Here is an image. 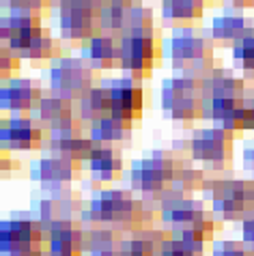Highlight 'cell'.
<instances>
[{
	"label": "cell",
	"instance_id": "6da1fadb",
	"mask_svg": "<svg viewBox=\"0 0 254 256\" xmlns=\"http://www.w3.org/2000/svg\"><path fill=\"white\" fill-rule=\"evenodd\" d=\"M214 41L194 28H177L170 37L172 69L183 78L202 82L214 74Z\"/></svg>",
	"mask_w": 254,
	"mask_h": 256
},
{
	"label": "cell",
	"instance_id": "7a4b0ae2",
	"mask_svg": "<svg viewBox=\"0 0 254 256\" xmlns=\"http://www.w3.org/2000/svg\"><path fill=\"white\" fill-rule=\"evenodd\" d=\"M121 44V62L118 67L130 78L151 76V71L162 60V37L155 28H140V30H127L118 37Z\"/></svg>",
	"mask_w": 254,
	"mask_h": 256
},
{
	"label": "cell",
	"instance_id": "3957f363",
	"mask_svg": "<svg viewBox=\"0 0 254 256\" xmlns=\"http://www.w3.org/2000/svg\"><path fill=\"white\" fill-rule=\"evenodd\" d=\"M162 108H164L168 118L179 120V123H194V120L202 118V84L183 76H174L166 80L162 86Z\"/></svg>",
	"mask_w": 254,
	"mask_h": 256
},
{
	"label": "cell",
	"instance_id": "277c9868",
	"mask_svg": "<svg viewBox=\"0 0 254 256\" xmlns=\"http://www.w3.org/2000/svg\"><path fill=\"white\" fill-rule=\"evenodd\" d=\"M104 0H69L58 6V30L69 44L84 46L102 32Z\"/></svg>",
	"mask_w": 254,
	"mask_h": 256
},
{
	"label": "cell",
	"instance_id": "5b68a950",
	"mask_svg": "<svg viewBox=\"0 0 254 256\" xmlns=\"http://www.w3.org/2000/svg\"><path fill=\"white\" fill-rule=\"evenodd\" d=\"M179 172V164L172 153L168 151H153L149 158H140L132 164L130 183L132 190L142 194H158L164 192L168 183L174 181Z\"/></svg>",
	"mask_w": 254,
	"mask_h": 256
},
{
	"label": "cell",
	"instance_id": "8992f818",
	"mask_svg": "<svg viewBox=\"0 0 254 256\" xmlns=\"http://www.w3.org/2000/svg\"><path fill=\"white\" fill-rule=\"evenodd\" d=\"M95 86V69L86 65L84 58L74 56H60L50 67V88L52 93L80 99Z\"/></svg>",
	"mask_w": 254,
	"mask_h": 256
},
{
	"label": "cell",
	"instance_id": "52a82bcc",
	"mask_svg": "<svg viewBox=\"0 0 254 256\" xmlns=\"http://www.w3.org/2000/svg\"><path fill=\"white\" fill-rule=\"evenodd\" d=\"M140 218V204L127 194L118 190H102L90 200L88 209L84 211L86 222L100 224H125L130 226Z\"/></svg>",
	"mask_w": 254,
	"mask_h": 256
},
{
	"label": "cell",
	"instance_id": "ba28073f",
	"mask_svg": "<svg viewBox=\"0 0 254 256\" xmlns=\"http://www.w3.org/2000/svg\"><path fill=\"white\" fill-rule=\"evenodd\" d=\"M209 192L211 204H214V213L220 220H239L246 216L248 204L254 200V188L252 183L246 181H214Z\"/></svg>",
	"mask_w": 254,
	"mask_h": 256
},
{
	"label": "cell",
	"instance_id": "9c48e42d",
	"mask_svg": "<svg viewBox=\"0 0 254 256\" xmlns=\"http://www.w3.org/2000/svg\"><path fill=\"white\" fill-rule=\"evenodd\" d=\"M190 153L196 162L211 168H224L232 160V134L222 127H207L194 134L190 142Z\"/></svg>",
	"mask_w": 254,
	"mask_h": 256
},
{
	"label": "cell",
	"instance_id": "30bf717a",
	"mask_svg": "<svg viewBox=\"0 0 254 256\" xmlns=\"http://www.w3.org/2000/svg\"><path fill=\"white\" fill-rule=\"evenodd\" d=\"M110 90V116L125 123H134L142 116L144 110V88L138 84L136 78H118V80L104 82Z\"/></svg>",
	"mask_w": 254,
	"mask_h": 256
},
{
	"label": "cell",
	"instance_id": "8fae6325",
	"mask_svg": "<svg viewBox=\"0 0 254 256\" xmlns=\"http://www.w3.org/2000/svg\"><path fill=\"white\" fill-rule=\"evenodd\" d=\"M202 118L214 120L230 134L252 130V108L246 99H207Z\"/></svg>",
	"mask_w": 254,
	"mask_h": 256
},
{
	"label": "cell",
	"instance_id": "7c38bea8",
	"mask_svg": "<svg viewBox=\"0 0 254 256\" xmlns=\"http://www.w3.org/2000/svg\"><path fill=\"white\" fill-rule=\"evenodd\" d=\"M44 97L39 82L28 80V78H13L4 82L0 88V106L2 110H16V112H30L37 110V106Z\"/></svg>",
	"mask_w": 254,
	"mask_h": 256
},
{
	"label": "cell",
	"instance_id": "4fadbf2b",
	"mask_svg": "<svg viewBox=\"0 0 254 256\" xmlns=\"http://www.w3.org/2000/svg\"><path fill=\"white\" fill-rule=\"evenodd\" d=\"M254 34V22L239 13H226L211 22V41L216 48H230L235 50L244 39Z\"/></svg>",
	"mask_w": 254,
	"mask_h": 256
},
{
	"label": "cell",
	"instance_id": "5bb4252c",
	"mask_svg": "<svg viewBox=\"0 0 254 256\" xmlns=\"http://www.w3.org/2000/svg\"><path fill=\"white\" fill-rule=\"evenodd\" d=\"M41 244V224L30 220H6L0 226V248L2 254H11L24 248Z\"/></svg>",
	"mask_w": 254,
	"mask_h": 256
},
{
	"label": "cell",
	"instance_id": "9a60e30c",
	"mask_svg": "<svg viewBox=\"0 0 254 256\" xmlns=\"http://www.w3.org/2000/svg\"><path fill=\"white\" fill-rule=\"evenodd\" d=\"M0 140L2 146L16 148V151H34L44 142V132H41L39 123H34L30 118H11L2 125L0 132Z\"/></svg>",
	"mask_w": 254,
	"mask_h": 256
},
{
	"label": "cell",
	"instance_id": "2e32d148",
	"mask_svg": "<svg viewBox=\"0 0 254 256\" xmlns=\"http://www.w3.org/2000/svg\"><path fill=\"white\" fill-rule=\"evenodd\" d=\"M82 58L95 71H108V69L118 67V62H121V44H118V37L100 32L88 44L82 46Z\"/></svg>",
	"mask_w": 254,
	"mask_h": 256
},
{
	"label": "cell",
	"instance_id": "e0dca14e",
	"mask_svg": "<svg viewBox=\"0 0 254 256\" xmlns=\"http://www.w3.org/2000/svg\"><path fill=\"white\" fill-rule=\"evenodd\" d=\"M78 168H80L78 162L62 158L58 153H52L32 164V176L48 188H60L74 179Z\"/></svg>",
	"mask_w": 254,
	"mask_h": 256
},
{
	"label": "cell",
	"instance_id": "ac0fdd59",
	"mask_svg": "<svg viewBox=\"0 0 254 256\" xmlns=\"http://www.w3.org/2000/svg\"><path fill=\"white\" fill-rule=\"evenodd\" d=\"M162 218L164 222L172 224L174 228H183V226H192L196 222H202L204 209L198 200L186 196H170L162 200Z\"/></svg>",
	"mask_w": 254,
	"mask_h": 256
},
{
	"label": "cell",
	"instance_id": "d6986e66",
	"mask_svg": "<svg viewBox=\"0 0 254 256\" xmlns=\"http://www.w3.org/2000/svg\"><path fill=\"white\" fill-rule=\"evenodd\" d=\"M200 84L204 102L207 99H246V82L230 71L214 69V74H209Z\"/></svg>",
	"mask_w": 254,
	"mask_h": 256
},
{
	"label": "cell",
	"instance_id": "ffe728a7",
	"mask_svg": "<svg viewBox=\"0 0 254 256\" xmlns=\"http://www.w3.org/2000/svg\"><path fill=\"white\" fill-rule=\"evenodd\" d=\"M34 112H37L39 123L48 125V130H54V127H60V125L72 123V120L78 118L74 112V99L56 95V93L41 97V102Z\"/></svg>",
	"mask_w": 254,
	"mask_h": 256
},
{
	"label": "cell",
	"instance_id": "44dd1931",
	"mask_svg": "<svg viewBox=\"0 0 254 256\" xmlns=\"http://www.w3.org/2000/svg\"><path fill=\"white\" fill-rule=\"evenodd\" d=\"M88 170L97 181H114L123 172V158L116 148L97 144L88 155Z\"/></svg>",
	"mask_w": 254,
	"mask_h": 256
},
{
	"label": "cell",
	"instance_id": "7402d4cb",
	"mask_svg": "<svg viewBox=\"0 0 254 256\" xmlns=\"http://www.w3.org/2000/svg\"><path fill=\"white\" fill-rule=\"evenodd\" d=\"M204 13L202 0H162V20L177 28H192Z\"/></svg>",
	"mask_w": 254,
	"mask_h": 256
},
{
	"label": "cell",
	"instance_id": "603a6c76",
	"mask_svg": "<svg viewBox=\"0 0 254 256\" xmlns=\"http://www.w3.org/2000/svg\"><path fill=\"white\" fill-rule=\"evenodd\" d=\"M112 104H110V90L106 84L93 86L88 93H84L78 99V118L86 125H93L97 120L110 116Z\"/></svg>",
	"mask_w": 254,
	"mask_h": 256
},
{
	"label": "cell",
	"instance_id": "cb8c5ba5",
	"mask_svg": "<svg viewBox=\"0 0 254 256\" xmlns=\"http://www.w3.org/2000/svg\"><path fill=\"white\" fill-rule=\"evenodd\" d=\"M132 136V123H125V120H118L114 116H106L102 120L90 125L88 138L95 142V144H106L110 142H125Z\"/></svg>",
	"mask_w": 254,
	"mask_h": 256
},
{
	"label": "cell",
	"instance_id": "d4e9b609",
	"mask_svg": "<svg viewBox=\"0 0 254 256\" xmlns=\"http://www.w3.org/2000/svg\"><path fill=\"white\" fill-rule=\"evenodd\" d=\"M24 58H28L32 65H44V62H54L60 58V46H58V39L52 37V32L44 28L41 37L34 41V46L28 50Z\"/></svg>",
	"mask_w": 254,
	"mask_h": 256
},
{
	"label": "cell",
	"instance_id": "484cf974",
	"mask_svg": "<svg viewBox=\"0 0 254 256\" xmlns=\"http://www.w3.org/2000/svg\"><path fill=\"white\" fill-rule=\"evenodd\" d=\"M127 9H130V6L104 4L102 16H100L102 32L112 34V37H121V34H125L127 32Z\"/></svg>",
	"mask_w": 254,
	"mask_h": 256
},
{
	"label": "cell",
	"instance_id": "4316f807",
	"mask_svg": "<svg viewBox=\"0 0 254 256\" xmlns=\"http://www.w3.org/2000/svg\"><path fill=\"white\" fill-rule=\"evenodd\" d=\"M118 256H155V244L149 237H134L118 244Z\"/></svg>",
	"mask_w": 254,
	"mask_h": 256
},
{
	"label": "cell",
	"instance_id": "83f0119b",
	"mask_svg": "<svg viewBox=\"0 0 254 256\" xmlns=\"http://www.w3.org/2000/svg\"><path fill=\"white\" fill-rule=\"evenodd\" d=\"M232 58L246 74H250L254 80V34H250L248 39H244L235 50H232Z\"/></svg>",
	"mask_w": 254,
	"mask_h": 256
},
{
	"label": "cell",
	"instance_id": "f1b7e54d",
	"mask_svg": "<svg viewBox=\"0 0 254 256\" xmlns=\"http://www.w3.org/2000/svg\"><path fill=\"white\" fill-rule=\"evenodd\" d=\"M140 28H155L153 26V11L142 2L127 9V30H140Z\"/></svg>",
	"mask_w": 254,
	"mask_h": 256
},
{
	"label": "cell",
	"instance_id": "f546056e",
	"mask_svg": "<svg viewBox=\"0 0 254 256\" xmlns=\"http://www.w3.org/2000/svg\"><path fill=\"white\" fill-rule=\"evenodd\" d=\"M202 172L200 170H192V168H179L177 176H174L172 186H174V194H186V192L200 188L202 186Z\"/></svg>",
	"mask_w": 254,
	"mask_h": 256
},
{
	"label": "cell",
	"instance_id": "4dcf8cb0",
	"mask_svg": "<svg viewBox=\"0 0 254 256\" xmlns=\"http://www.w3.org/2000/svg\"><path fill=\"white\" fill-rule=\"evenodd\" d=\"M20 65H22V56H18L16 52H11L9 48L0 50V74H2V80L9 82L13 80V76L20 71Z\"/></svg>",
	"mask_w": 254,
	"mask_h": 256
},
{
	"label": "cell",
	"instance_id": "1f68e13d",
	"mask_svg": "<svg viewBox=\"0 0 254 256\" xmlns=\"http://www.w3.org/2000/svg\"><path fill=\"white\" fill-rule=\"evenodd\" d=\"M211 256H248L246 254V246L237 244V241H220L214 246Z\"/></svg>",
	"mask_w": 254,
	"mask_h": 256
},
{
	"label": "cell",
	"instance_id": "d6a6232c",
	"mask_svg": "<svg viewBox=\"0 0 254 256\" xmlns=\"http://www.w3.org/2000/svg\"><path fill=\"white\" fill-rule=\"evenodd\" d=\"M6 2L9 9H28V11H34V13H41L44 16L46 6L50 4V0H2Z\"/></svg>",
	"mask_w": 254,
	"mask_h": 256
},
{
	"label": "cell",
	"instance_id": "836d02e7",
	"mask_svg": "<svg viewBox=\"0 0 254 256\" xmlns=\"http://www.w3.org/2000/svg\"><path fill=\"white\" fill-rule=\"evenodd\" d=\"M244 244H248L254 252V213L244 220Z\"/></svg>",
	"mask_w": 254,
	"mask_h": 256
},
{
	"label": "cell",
	"instance_id": "e575fe53",
	"mask_svg": "<svg viewBox=\"0 0 254 256\" xmlns=\"http://www.w3.org/2000/svg\"><path fill=\"white\" fill-rule=\"evenodd\" d=\"M244 166L254 174V142H250V144L244 148Z\"/></svg>",
	"mask_w": 254,
	"mask_h": 256
},
{
	"label": "cell",
	"instance_id": "d590c367",
	"mask_svg": "<svg viewBox=\"0 0 254 256\" xmlns=\"http://www.w3.org/2000/svg\"><path fill=\"white\" fill-rule=\"evenodd\" d=\"M6 256H41V248L34 246V248H24V250H16Z\"/></svg>",
	"mask_w": 254,
	"mask_h": 256
},
{
	"label": "cell",
	"instance_id": "8d00e7d4",
	"mask_svg": "<svg viewBox=\"0 0 254 256\" xmlns=\"http://www.w3.org/2000/svg\"><path fill=\"white\" fill-rule=\"evenodd\" d=\"M140 0H104V4H110V6H134Z\"/></svg>",
	"mask_w": 254,
	"mask_h": 256
},
{
	"label": "cell",
	"instance_id": "74e56055",
	"mask_svg": "<svg viewBox=\"0 0 254 256\" xmlns=\"http://www.w3.org/2000/svg\"><path fill=\"white\" fill-rule=\"evenodd\" d=\"M235 6H254V0H228Z\"/></svg>",
	"mask_w": 254,
	"mask_h": 256
},
{
	"label": "cell",
	"instance_id": "f35d334b",
	"mask_svg": "<svg viewBox=\"0 0 254 256\" xmlns=\"http://www.w3.org/2000/svg\"><path fill=\"white\" fill-rule=\"evenodd\" d=\"M50 2H54L56 6H60V4H65V2H69V0H50Z\"/></svg>",
	"mask_w": 254,
	"mask_h": 256
},
{
	"label": "cell",
	"instance_id": "ab89813d",
	"mask_svg": "<svg viewBox=\"0 0 254 256\" xmlns=\"http://www.w3.org/2000/svg\"><path fill=\"white\" fill-rule=\"evenodd\" d=\"M250 108H252V130H254V99L250 102Z\"/></svg>",
	"mask_w": 254,
	"mask_h": 256
},
{
	"label": "cell",
	"instance_id": "60d3db41",
	"mask_svg": "<svg viewBox=\"0 0 254 256\" xmlns=\"http://www.w3.org/2000/svg\"><path fill=\"white\" fill-rule=\"evenodd\" d=\"M202 2H209V0H202ZM211 2H214V0H211Z\"/></svg>",
	"mask_w": 254,
	"mask_h": 256
},
{
	"label": "cell",
	"instance_id": "b9f144b4",
	"mask_svg": "<svg viewBox=\"0 0 254 256\" xmlns=\"http://www.w3.org/2000/svg\"><path fill=\"white\" fill-rule=\"evenodd\" d=\"M252 256H254V252H252Z\"/></svg>",
	"mask_w": 254,
	"mask_h": 256
}]
</instances>
